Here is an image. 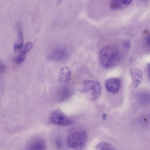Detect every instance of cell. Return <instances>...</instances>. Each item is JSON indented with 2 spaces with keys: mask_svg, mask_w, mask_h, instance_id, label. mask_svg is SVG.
<instances>
[{
  "mask_svg": "<svg viewBox=\"0 0 150 150\" xmlns=\"http://www.w3.org/2000/svg\"><path fill=\"white\" fill-rule=\"evenodd\" d=\"M99 61L101 66L105 69L115 66L119 62L121 56L118 49L114 46L108 45L103 47L99 53Z\"/></svg>",
  "mask_w": 150,
  "mask_h": 150,
  "instance_id": "6da1fadb",
  "label": "cell"
},
{
  "mask_svg": "<svg viewBox=\"0 0 150 150\" xmlns=\"http://www.w3.org/2000/svg\"><path fill=\"white\" fill-rule=\"evenodd\" d=\"M78 91L89 100L94 101L100 96L102 88L100 83L96 81L85 80L79 86Z\"/></svg>",
  "mask_w": 150,
  "mask_h": 150,
  "instance_id": "7a4b0ae2",
  "label": "cell"
},
{
  "mask_svg": "<svg viewBox=\"0 0 150 150\" xmlns=\"http://www.w3.org/2000/svg\"><path fill=\"white\" fill-rule=\"evenodd\" d=\"M87 137V133L84 130L73 132L67 138V144L74 149H82L85 144Z\"/></svg>",
  "mask_w": 150,
  "mask_h": 150,
  "instance_id": "3957f363",
  "label": "cell"
},
{
  "mask_svg": "<svg viewBox=\"0 0 150 150\" xmlns=\"http://www.w3.org/2000/svg\"><path fill=\"white\" fill-rule=\"evenodd\" d=\"M51 118L53 122L60 125H68L71 123V121L59 110H56L53 112Z\"/></svg>",
  "mask_w": 150,
  "mask_h": 150,
  "instance_id": "277c9868",
  "label": "cell"
},
{
  "mask_svg": "<svg viewBox=\"0 0 150 150\" xmlns=\"http://www.w3.org/2000/svg\"><path fill=\"white\" fill-rule=\"evenodd\" d=\"M68 53L65 49L57 47L53 49L48 55V58L54 61H60L65 59Z\"/></svg>",
  "mask_w": 150,
  "mask_h": 150,
  "instance_id": "5b68a950",
  "label": "cell"
},
{
  "mask_svg": "<svg viewBox=\"0 0 150 150\" xmlns=\"http://www.w3.org/2000/svg\"><path fill=\"white\" fill-rule=\"evenodd\" d=\"M121 84V80L118 78H112L106 80L105 86L107 90L112 93H116L119 91Z\"/></svg>",
  "mask_w": 150,
  "mask_h": 150,
  "instance_id": "8992f818",
  "label": "cell"
},
{
  "mask_svg": "<svg viewBox=\"0 0 150 150\" xmlns=\"http://www.w3.org/2000/svg\"><path fill=\"white\" fill-rule=\"evenodd\" d=\"M132 1V0H110V8L113 11L123 9L128 6Z\"/></svg>",
  "mask_w": 150,
  "mask_h": 150,
  "instance_id": "52a82bcc",
  "label": "cell"
},
{
  "mask_svg": "<svg viewBox=\"0 0 150 150\" xmlns=\"http://www.w3.org/2000/svg\"><path fill=\"white\" fill-rule=\"evenodd\" d=\"M130 73L132 79V86L134 88H136L142 80V72L140 69L134 68L131 69Z\"/></svg>",
  "mask_w": 150,
  "mask_h": 150,
  "instance_id": "ba28073f",
  "label": "cell"
},
{
  "mask_svg": "<svg viewBox=\"0 0 150 150\" xmlns=\"http://www.w3.org/2000/svg\"><path fill=\"white\" fill-rule=\"evenodd\" d=\"M58 77L59 81L62 83L69 82L71 79V71L69 68L66 66L62 67L59 71Z\"/></svg>",
  "mask_w": 150,
  "mask_h": 150,
  "instance_id": "9c48e42d",
  "label": "cell"
},
{
  "mask_svg": "<svg viewBox=\"0 0 150 150\" xmlns=\"http://www.w3.org/2000/svg\"><path fill=\"white\" fill-rule=\"evenodd\" d=\"M45 143L41 138H37L32 141L29 145L30 149L44 150L46 148Z\"/></svg>",
  "mask_w": 150,
  "mask_h": 150,
  "instance_id": "30bf717a",
  "label": "cell"
},
{
  "mask_svg": "<svg viewBox=\"0 0 150 150\" xmlns=\"http://www.w3.org/2000/svg\"><path fill=\"white\" fill-rule=\"evenodd\" d=\"M138 101L142 105H150V93L143 92L138 96Z\"/></svg>",
  "mask_w": 150,
  "mask_h": 150,
  "instance_id": "8fae6325",
  "label": "cell"
},
{
  "mask_svg": "<svg viewBox=\"0 0 150 150\" xmlns=\"http://www.w3.org/2000/svg\"><path fill=\"white\" fill-rule=\"evenodd\" d=\"M96 150H115V148L110 144L105 142H101L97 144L96 146Z\"/></svg>",
  "mask_w": 150,
  "mask_h": 150,
  "instance_id": "7c38bea8",
  "label": "cell"
},
{
  "mask_svg": "<svg viewBox=\"0 0 150 150\" xmlns=\"http://www.w3.org/2000/svg\"><path fill=\"white\" fill-rule=\"evenodd\" d=\"M33 46V44L31 42H27L24 45L20 54L25 56L26 54L31 49Z\"/></svg>",
  "mask_w": 150,
  "mask_h": 150,
  "instance_id": "4fadbf2b",
  "label": "cell"
},
{
  "mask_svg": "<svg viewBox=\"0 0 150 150\" xmlns=\"http://www.w3.org/2000/svg\"><path fill=\"white\" fill-rule=\"evenodd\" d=\"M145 43L146 47L150 49V34L146 36L145 40Z\"/></svg>",
  "mask_w": 150,
  "mask_h": 150,
  "instance_id": "5bb4252c",
  "label": "cell"
},
{
  "mask_svg": "<svg viewBox=\"0 0 150 150\" xmlns=\"http://www.w3.org/2000/svg\"><path fill=\"white\" fill-rule=\"evenodd\" d=\"M123 45L125 49H128L130 46V42L128 41L125 40L123 42Z\"/></svg>",
  "mask_w": 150,
  "mask_h": 150,
  "instance_id": "9a60e30c",
  "label": "cell"
},
{
  "mask_svg": "<svg viewBox=\"0 0 150 150\" xmlns=\"http://www.w3.org/2000/svg\"><path fill=\"white\" fill-rule=\"evenodd\" d=\"M6 69V66L3 64L1 63L0 64V69L1 71L3 72H5Z\"/></svg>",
  "mask_w": 150,
  "mask_h": 150,
  "instance_id": "2e32d148",
  "label": "cell"
},
{
  "mask_svg": "<svg viewBox=\"0 0 150 150\" xmlns=\"http://www.w3.org/2000/svg\"><path fill=\"white\" fill-rule=\"evenodd\" d=\"M146 71L148 76L150 79V64H148L147 67Z\"/></svg>",
  "mask_w": 150,
  "mask_h": 150,
  "instance_id": "e0dca14e",
  "label": "cell"
},
{
  "mask_svg": "<svg viewBox=\"0 0 150 150\" xmlns=\"http://www.w3.org/2000/svg\"><path fill=\"white\" fill-rule=\"evenodd\" d=\"M63 0H57L56 1V5L57 6H59L62 3Z\"/></svg>",
  "mask_w": 150,
  "mask_h": 150,
  "instance_id": "ac0fdd59",
  "label": "cell"
},
{
  "mask_svg": "<svg viewBox=\"0 0 150 150\" xmlns=\"http://www.w3.org/2000/svg\"><path fill=\"white\" fill-rule=\"evenodd\" d=\"M103 118L104 119H105L106 118V115L105 114H104V115H103Z\"/></svg>",
  "mask_w": 150,
  "mask_h": 150,
  "instance_id": "d6986e66",
  "label": "cell"
},
{
  "mask_svg": "<svg viewBox=\"0 0 150 150\" xmlns=\"http://www.w3.org/2000/svg\"><path fill=\"white\" fill-rule=\"evenodd\" d=\"M148 117H149V120H150V113Z\"/></svg>",
  "mask_w": 150,
  "mask_h": 150,
  "instance_id": "ffe728a7",
  "label": "cell"
}]
</instances>
